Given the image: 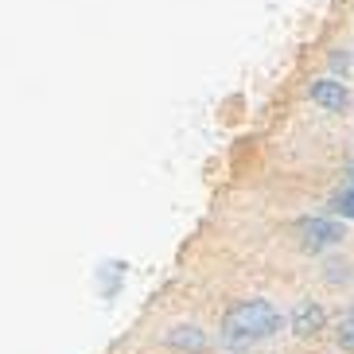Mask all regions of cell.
I'll list each match as a JSON object with an SVG mask.
<instances>
[{
  "mask_svg": "<svg viewBox=\"0 0 354 354\" xmlns=\"http://www.w3.org/2000/svg\"><path fill=\"white\" fill-rule=\"evenodd\" d=\"M331 214H335V218H343V222H354V187H351V183H343V191H335Z\"/></svg>",
  "mask_w": 354,
  "mask_h": 354,
  "instance_id": "8992f818",
  "label": "cell"
},
{
  "mask_svg": "<svg viewBox=\"0 0 354 354\" xmlns=\"http://www.w3.org/2000/svg\"><path fill=\"white\" fill-rule=\"evenodd\" d=\"M277 331H281V312L269 300H238L222 319V339H226V346H238V351L265 343Z\"/></svg>",
  "mask_w": 354,
  "mask_h": 354,
  "instance_id": "6da1fadb",
  "label": "cell"
},
{
  "mask_svg": "<svg viewBox=\"0 0 354 354\" xmlns=\"http://www.w3.org/2000/svg\"><path fill=\"white\" fill-rule=\"evenodd\" d=\"M288 327H292L296 335H300V339H312V335H319L323 327H327V312H323L319 304L304 300V304H296V308H292Z\"/></svg>",
  "mask_w": 354,
  "mask_h": 354,
  "instance_id": "277c9868",
  "label": "cell"
},
{
  "mask_svg": "<svg viewBox=\"0 0 354 354\" xmlns=\"http://www.w3.org/2000/svg\"><path fill=\"white\" fill-rule=\"evenodd\" d=\"M296 238L304 250H331L346 238V230L339 218H300L296 222Z\"/></svg>",
  "mask_w": 354,
  "mask_h": 354,
  "instance_id": "7a4b0ae2",
  "label": "cell"
},
{
  "mask_svg": "<svg viewBox=\"0 0 354 354\" xmlns=\"http://www.w3.org/2000/svg\"><path fill=\"white\" fill-rule=\"evenodd\" d=\"M164 343L179 354H203L207 351V335L198 331L195 323H179V327H171V331L164 335Z\"/></svg>",
  "mask_w": 354,
  "mask_h": 354,
  "instance_id": "5b68a950",
  "label": "cell"
},
{
  "mask_svg": "<svg viewBox=\"0 0 354 354\" xmlns=\"http://www.w3.org/2000/svg\"><path fill=\"white\" fill-rule=\"evenodd\" d=\"M308 97H312L319 109H327V113H346V109H351V90H346V82H339V78H315V82L308 86Z\"/></svg>",
  "mask_w": 354,
  "mask_h": 354,
  "instance_id": "3957f363",
  "label": "cell"
},
{
  "mask_svg": "<svg viewBox=\"0 0 354 354\" xmlns=\"http://www.w3.org/2000/svg\"><path fill=\"white\" fill-rule=\"evenodd\" d=\"M346 183L354 187V156H351V164H346Z\"/></svg>",
  "mask_w": 354,
  "mask_h": 354,
  "instance_id": "ba28073f",
  "label": "cell"
},
{
  "mask_svg": "<svg viewBox=\"0 0 354 354\" xmlns=\"http://www.w3.org/2000/svg\"><path fill=\"white\" fill-rule=\"evenodd\" d=\"M335 339H339V346L354 351V312H346L343 319H339V327H335Z\"/></svg>",
  "mask_w": 354,
  "mask_h": 354,
  "instance_id": "52a82bcc",
  "label": "cell"
}]
</instances>
